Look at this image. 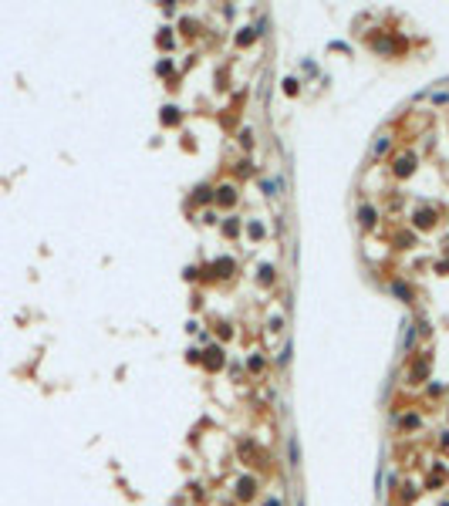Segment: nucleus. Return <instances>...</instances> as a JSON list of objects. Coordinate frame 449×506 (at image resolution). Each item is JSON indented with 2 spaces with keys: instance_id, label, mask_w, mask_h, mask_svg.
Returning <instances> with one entry per match:
<instances>
[{
  "instance_id": "obj_1",
  "label": "nucleus",
  "mask_w": 449,
  "mask_h": 506,
  "mask_svg": "<svg viewBox=\"0 0 449 506\" xmlns=\"http://www.w3.org/2000/svg\"><path fill=\"white\" fill-rule=\"evenodd\" d=\"M362 223H365V226L375 223V210H372V206H365V210H362Z\"/></svg>"
},
{
  "instance_id": "obj_2",
  "label": "nucleus",
  "mask_w": 449,
  "mask_h": 506,
  "mask_svg": "<svg viewBox=\"0 0 449 506\" xmlns=\"http://www.w3.org/2000/svg\"><path fill=\"white\" fill-rule=\"evenodd\" d=\"M385 148H388V135H382V139H378V142H375V155H378V152H385Z\"/></svg>"
},
{
  "instance_id": "obj_3",
  "label": "nucleus",
  "mask_w": 449,
  "mask_h": 506,
  "mask_svg": "<svg viewBox=\"0 0 449 506\" xmlns=\"http://www.w3.org/2000/svg\"><path fill=\"white\" fill-rule=\"evenodd\" d=\"M220 199H223V203H230V199H233V189H230V186H223V189H220Z\"/></svg>"
}]
</instances>
